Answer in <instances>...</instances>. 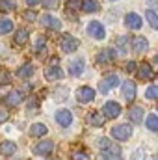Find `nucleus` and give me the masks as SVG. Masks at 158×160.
I'll use <instances>...</instances> for the list:
<instances>
[{
	"label": "nucleus",
	"instance_id": "7ed1b4c3",
	"mask_svg": "<svg viewBox=\"0 0 158 160\" xmlns=\"http://www.w3.org/2000/svg\"><path fill=\"white\" fill-rule=\"evenodd\" d=\"M112 136L119 142H126L132 136V128H130V125H117L112 128Z\"/></svg>",
	"mask_w": 158,
	"mask_h": 160
},
{
	"label": "nucleus",
	"instance_id": "a878e982",
	"mask_svg": "<svg viewBox=\"0 0 158 160\" xmlns=\"http://www.w3.org/2000/svg\"><path fill=\"white\" fill-rule=\"evenodd\" d=\"M145 17H147V21H149V24H151L153 28H156V26H158V17H156V13H155L153 9H147Z\"/></svg>",
	"mask_w": 158,
	"mask_h": 160
},
{
	"label": "nucleus",
	"instance_id": "72a5a7b5",
	"mask_svg": "<svg viewBox=\"0 0 158 160\" xmlns=\"http://www.w3.org/2000/svg\"><path fill=\"white\" fill-rule=\"evenodd\" d=\"M63 93H67V89H65V88L56 89V101H63V99H65V95H63Z\"/></svg>",
	"mask_w": 158,
	"mask_h": 160
},
{
	"label": "nucleus",
	"instance_id": "7c9ffc66",
	"mask_svg": "<svg viewBox=\"0 0 158 160\" xmlns=\"http://www.w3.org/2000/svg\"><path fill=\"white\" fill-rule=\"evenodd\" d=\"M73 160H89V155H87V151H77V153H73Z\"/></svg>",
	"mask_w": 158,
	"mask_h": 160
},
{
	"label": "nucleus",
	"instance_id": "5701e85b",
	"mask_svg": "<svg viewBox=\"0 0 158 160\" xmlns=\"http://www.w3.org/2000/svg\"><path fill=\"white\" fill-rule=\"evenodd\" d=\"M32 73H34V67H32L30 63H24L22 67H19L17 77H19V78H28V77H32Z\"/></svg>",
	"mask_w": 158,
	"mask_h": 160
},
{
	"label": "nucleus",
	"instance_id": "20e7f679",
	"mask_svg": "<svg viewBox=\"0 0 158 160\" xmlns=\"http://www.w3.org/2000/svg\"><path fill=\"white\" fill-rule=\"evenodd\" d=\"M87 34H89L91 38H95V39H104V38H106V30H104V26H102L99 21H91V22H89Z\"/></svg>",
	"mask_w": 158,
	"mask_h": 160
},
{
	"label": "nucleus",
	"instance_id": "6ab92c4d",
	"mask_svg": "<svg viewBox=\"0 0 158 160\" xmlns=\"http://www.w3.org/2000/svg\"><path fill=\"white\" fill-rule=\"evenodd\" d=\"M4 101L9 106H17V104H21V93L19 91H9V93H6Z\"/></svg>",
	"mask_w": 158,
	"mask_h": 160
},
{
	"label": "nucleus",
	"instance_id": "412c9836",
	"mask_svg": "<svg viewBox=\"0 0 158 160\" xmlns=\"http://www.w3.org/2000/svg\"><path fill=\"white\" fill-rule=\"evenodd\" d=\"M87 123H89L91 127H102V123H104V116H101L99 112H93V114H89Z\"/></svg>",
	"mask_w": 158,
	"mask_h": 160
},
{
	"label": "nucleus",
	"instance_id": "c756f323",
	"mask_svg": "<svg viewBox=\"0 0 158 160\" xmlns=\"http://www.w3.org/2000/svg\"><path fill=\"white\" fill-rule=\"evenodd\" d=\"M145 95H147V99H151V101H155L158 97V88L156 86H151V88H147V91H145Z\"/></svg>",
	"mask_w": 158,
	"mask_h": 160
},
{
	"label": "nucleus",
	"instance_id": "e433bc0d",
	"mask_svg": "<svg viewBox=\"0 0 158 160\" xmlns=\"http://www.w3.org/2000/svg\"><path fill=\"white\" fill-rule=\"evenodd\" d=\"M7 118H9V112H7V110H4V108H0V123H4Z\"/></svg>",
	"mask_w": 158,
	"mask_h": 160
},
{
	"label": "nucleus",
	"instance_id": "a211bd4d",
	"mask_svg": "<svg viewBox=\"0 0 158 160\" xmlns=\"http://www.w3.org/2000/svg\"><path fill=\"white\" fill-rule=\"evenodd\" d=\"M116 58V52L112 50V48H104L99 56H97V62L99 63H108V62H112Z\"/></svg>",
	"mask_w": 158,
	"mask_h": 160
},
{
	"label": "nucleus",
	"instance_id": "423d86ee",
	"mask_svg": "<svg viewBox=\"0 0 158 160\" xmlns=\"http://www.w3.org/2000/svg\"><path fill=\"white\" fill-rule=\"evenodd\" d=\"M60 47H62V50L63 52H75L77 48H78V41L75 39L73 36H63L62 38V43H60Z\"/></svg>",
	"mask_w": 158,
	"mask_h": 160
},
{
	"label": "nucleus",
	"instance_id": "ddd939ff",
	"mask_svg": "<svg viewBox=\"0 0 158 160\" xmlns=\"http://www.w3.org/2000/svg\"><path fill=\"white\" fill-rule=\"evenodd\" d=\"M52 149H54V143L48 142V140H45V142H41V143H37V145L34 147V153H36V155H50Z\"/></svg>",
	"mask_w": 158,
	"mask_h": 160
},
{
	"label": "nucleus",
	"instance_id": "4468645a",
	"mask_svg": "<svg viewBox=\"0 0 158 160\" xmlns=\"http://www.w3.org/2000/svg\"><path fill=\"white\" fill-rule=\"evenodd\" d=\"M153 67L149 65V63H141V65H138V77L141 80H151L153 78Z\"/></svg>",
	"mask_w": 158,
	"mask_h": 160
},
{
	"label": "nucleus",
	"instance_id": "4be33fe9",
	"mask_svg": "<svg viewBox=\"0 0 158 160\" xmlns=\"http://www.w3.org/2000/svg\"><path fill=\"white\" fill-rule=\"evenodd\" d=\"M15 151H17V145H15L13 142H4V143L0 145V153H2V155H6V157L13 155Z\"/></svg>",
	"mask_w": 158,
	"mask_h": 160
},
{
	"label": "nucleus",
	"instance_id": "f03ea898",
	"mask_svg": "<svg viewBox=\"0 0 158 160\" xmlns=\"http://www.w3.org/2000/svg\"><path fill=\"white\" fill-rule=\"evenodd\" d=\"M119 86V77L117 75H106L104 78L101 80V84H99V91L104 95V93H108L112 88H117Z\"/></svg>",
	"mask_w": 158,
	"mask_h": 160
},
{
	"label": "nucleus",
	"instance_id": "2eb2a0df",
	"mask_svg": "<svg viewBox=\"0 0 158 160\" xmlns=\"http://www.w3.org/2000/svg\"><path fill=\"white\" fill-rule=\"evenodd\" d=\"M132 48H134V52H145L149 48V41L145 38H141V36H138L132 41Z\"/></svg>",
	"mask_w": 158,
	"mask_h": 160
},
{
	"label": "nucleus",
	"instance_id": "1a4fd4ad",
	"mask_svg": "<svg viewBox=\"0 0 158 160\" xmlns=\"http://www.w3.org/2000/svg\"><path fill=\"white\" fill-rule=\"evenodd\" d=\"M41 24L47 26V28H50V30H60L62 28V22L56 17H52V15H43L41 17Z\"/></svg>",
	"mask_w": 158,
	"mask_h": 160
},
{
	"label": "nucleus",
	"instance_id": "f8f14e48",
	"mask_svg": "<svg viewBox=\"0 0 158 160\" xmlns=\"http://www.w3.org/2000/svg\"><path fill=\"white\" fill-rule=\"evenodd\" d=\"M45 77H47V80L62 78V69H60V65H56V62H54V63H50V65L47 67V71H45Z\"/></svg>",
	"mask_w": 158,
	"mask_h": 160
},
{
	"label": "nucleus",
	"instance_id": "b1692460",
	"mask_svg": "<svg viewBox=\"0 0 158 160\" xmlns=\"http://www.w3.org/2000/svg\"><path fill=\"white\" fill-rule=\"evenodd\" d=\"M30 132H32V136H43V134H47V127L43 123H34Z\"/></svg>",
	"mask_w": 158,
	"mask_h": 160
},
{
	"label": "nucleus",
	"instance_id": "f704fd0d",
	"mask_svg": "<svg viewBox=\"0 0 158 160\" xmlns=\"http://www.w3.org/2000/svg\"><path fill=\"white\" fill-rule=\"evenodd\" d=\"M132 160H145V153H143L141 149H138V151L132 155Z\"/></svg>",
	"mask_w": 158,
	"mask_h": 160
},
{
	"label": "nucleus",
	"instance_id": "dca6fc26",
	"mask_svg": "<svg viewBox=\"0 0 158 160\" xmlns=\"http://www.w3.org/2000/svg\"><path fill=\"white\" fill-rule=\"evenodd\" d=\"M82 73H84V60H82V58H78V60H75V62L69 63V75L78 77Z\"/></svg>",
	"mask_w": 158,
	"mask_h": 160
},
{
	"label": "nucleus",
	"instance_id": "f3484780",
	"mask_svg": "<svg viewBox=\"0 0 158 160\" xmlns=\"http://www.w3.org/2000/svg\"><path fill=\"white\" fill-rule=\"evenodd\" d=\"M128 119L132 121V123H141L143 121V108H140V106H134V108H130L128 110Z\"/></svg>",
	"mask_w": 158,
	"mask_h": 160
},
{
	"label": "nucleus",
	"instance_id": "6e6552de",
	"mask_svg": "<svg viewBox=\"0 0 158 160\" xmlns=\"http://www.w3.org/2000/svg\"><path fill=\"white\" fill-rule=\"evenodd\" d=\"M123 97H125L128 102H132V101L136 99V84H134L132 80H126V82L123 84Z\"/></svg>",
	"mask_w": 158,
	"mask_h": 160
},
{
	"label": "nucleus",
	"instance_id": "f257e3e1",
	"mask_svg": "<svg viewBox=\"0 0 158 160\" xmlns=\"http://www.w3.org/2000/svg\"><path fill=\"white\" fill-rule=\"evenodd\" d=\"M99 149H101L102 160H123L119 145H116V143H114L112 140H108V138H101V140H99Z\"/></svg>",
	"mask_w": 158,
	"mask_h": 160
},
{
	"label": "nucleus",
	"instance_id": "c9c22d12",
	"mask_svg": "<svg viewBox=\"0 0 158 160\" xmlns=\"http://www.w3.org/2000/svg\"><path fill=\"white\" fill-rule=\"evenodd\" d=\"M7 82H9V73L2 71V73H0V84H7Z\"/></svg>",
	"mask_w": 158,
	"mask_h": 160
},
{
	"label": "nucleus",
	"instance_id": "393cba45",
	"mask_svg": "<svg viewBox=\"0 0 158 160\" xmlns=\"http://www.w3.org/2000/svg\"><path fill=\"white\" fill-rule=\"evenodd\" d=\"M13 30V22L9 19H0V34H9Z\"/></svg>",
	"mask_w": 158,
	"mask_h": 160
},
{
	"label": "nucleus",
	"instance_id": "0eeeda50",
	"mask_svg": "<svg viewBox=\"0 0 158 160\" xmlns=\"http://www.w3.org/2000/svg\"><path fill=\"white\" fill-rule=\"evenodd\" d=\"M93 99H95V91H93L91 88H78V91H77V101H78V102L87 104V102H91Z\"/></svg>",
	"mask_w": 158,
	"mask_h": 160
},
{
	"label": "nucleus",
	"instance_id": "c85d7f7f",
	"mask_svg": "<svg viewBox=\"0 0 158 160\" xmlns=\"http://www.w3.org/2000/svg\"><path fill=\"white\" fill-rule=\"evenodd\" d=\"M15 8V4L11 0H0V11H11Z\"/></svg>",
	"mask_w": 158,
	"mask_h": 160
},
{
	"label": "nucleus",
	"instance_id": "a19ab883",
	"mask_svg": "<svg viewBox=\"0 0 158 160\" xmlns=\"http://www.w3.org/2000/svg\"><path fill=\"white\" fill-rule=\"evenodd\" d=\"M39 0H26V4H30V6H34V4H37Z\"/></svg>",
	"mask_w": 158,
	"mask_h": 160
},
{
	"label": "nucleus",
	"instance_id": "ea45409f",
	"mask_svg": "<svg viewBox=\"0 0 158 160\" xmlns=\"http://www.w3.org/2000/svg\"><path fill=\"white\" fill-rule=\"evenodd\" d=\"M24 19H28V21H34V19H36V13L28 11V13H24Z\"/></svg>",
	"mask_w": 158,
	"mask_h": 160
},
{
	"label": "nucleus",
	"instance_id": "473e14b6",
	"mask_svg": "<svg viewBox=\"0 0 158 160\" xmlns=\"http://www.w3.org/2000/svg\"><path fill=\"white\" fill-rule=\"evenodd\" d=\"M80 4H82V0H67L69 9H80Z\"/></svg>",
	"mask_w": 158,
	"mask_h": 160
},
{
	"label": "nucleus",
	"instance_id": "9d476101",
	"mask_svg": "<svg viewBox=\"0 0 158 160\" xmlns=\"http://www.w3.org/2000/svg\"><path fill=\"white\" fill-rule=\"evenodd\" d=\"M56 121H58L62 127H69V125L73 123V114H71V110H60V112L56 114Z\"/></svg>",
	"mask_w": 158,
	"mask_h": 160
},
{
	"label": "nucleus",
	"instance_id": "4c0bfd02",
	"mask_svg": "<svg viewBox=\"0 0 158 160\" xmlns=\"http://www.w3.org/2000/svg\"><path fill=\"white\" fill-rule=\"evenodd\" d=\"M43 45H45V38H37L36 39V48L39 50V48H43Z\"/></svg>",
	"mask_w": 158,
	"mask_h": 160
},
{
	"label": "nucleus",
	"instance_id": "cd10ccee",
	"mask_svg": "<svg viewBox=\"0 0 158 160\" xmlns=\"http://www.w3.org/2000/svg\"><path fill=\"white\" fill-rule=\"evenodd\" d=\"M147 128H149V130H158V118L155 114L147 118Z\"/></svg>",
	"mask_w": 158,
	"mask_h": 160
},
{
	"label": "nucleus",
	"instance_id": "9b49d317",
	"mask_svg": "<svg viewBox=\"0 0 158 160\" xmlns=\"http://www.w3.org/2000/svg\"><path fill=\"white\" fill-rule=\"evenodd\" d=\"M125 24L128 28H132V30H138V28H141V17L136 15V13H128L125 17Z\"/></svg>",
	"mask_w": 158,
	"mask_h": 160
},
{
	"label": "nucleus",
	"instance_id": "39448f33",
	"mask_svg": "<svg viewBox=\"0 0 158 160\" xmlns=\"http://www.w3.org/2000/svg\"><path fill=\"white\" fill-rule=\"evenodd\" d=\"M102 114H104V118H108V119L119 118V114H121L119 102H116V101H108V102L104 104V108H102Z\"/></svg>",
	"mask_w": 158,
	"mask_h": 160
},
{
	"label": "nucleus",
	"instance_id": "2f4dec72",
	"mask_svg": "<svg viewBox=\"0 0 158 160\" xmlns=\"http://www.w3.org/2000/svg\"><path fill=\"white\" fill-rule=\"evenodd\" d=\"M43 6L47 9H56L58 8V0H43Z\"/></svg>",
	"mask_w": 158,
	"mask_h": 160
},
{
	"label": "nucleus",
	"instance_id": "58836bf2",
	"mask_svg": "<svg viewBox=\"0 0 158 160\" xmlns=\"http://www.w3.org/2000/svg\"><path fill=\"white\" fill-rule=\"evenodd\" d=\"M125 69H126V71H128V73H132V71H134V69H136V63H134V62H128V63H126V67H125Z\"/></svg>",
	"mask_w": 158,
	"mask_h": 160
},
{
	"label": "nucleus",
	"instance_id": "bb28decb",
	"mask_svg": "<svg viewBox=\"0 0 158 160\" xmlns=\"http://www.w3.org/2000/svg\"><path fill=\"white\" fill-rule=\"evenodd\" d=\"M26 39H28V32H26V30H19V32L15 34V43H17V45H22Z\"/></svg>",
	"mask_w": 158,
	"mask_h": 160
},
{
	"label": "nucleus",
	"instance_id": "aec40b11",
	"mask_svg": "<svg viewBox=\"0 0 158 160\" xmlns=\"http://www.w3.org/2000/svg\"><path fill=\"white\" fill-rule=\"evenodd\" d=\"M80 9H84L86 13H93V11H97V9H99V4H97L95 0H82Z\"/></svg>",
	"mask_w": 158,
	"mask_h": 160
}]
</instances>
